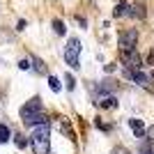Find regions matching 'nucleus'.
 I'll list each match as a JSON object with an SVG mask.
<instances>
[{"mask_svg": "<svg viewBox=\"0 0 154 154\" xmlns=\"http://www.w3.org/2000/svg\"><path fill=\"white\" fill-rule=\"evenodd\" d=\"M30 145L35 149V154H48V149H51V124L48 122L35 124L32 136H30Z\"/></svg>", "mask_w": 154, "mask_h": 154, "instance_id": "obj_1", "label": "nucleus"}, {"mask_svg": "<svg viewBox=\"0 0 154 154\" xmlns=\"http://www.w3.org/2000/svg\"><path fill=\"white\" fill-rule=\"evenodd\" d=\"M21 120H23V124H28V127H35V124L46 122L44 115H42V99H39V97L30 99V101L21 108Z\"/></svg>", "mask_w": 154, "mask_h": 154, "instance_id": "obj_2", "label": "nucleus"}, {"mask_svg": "<svg viewBox=\"0 0 154 154\" xmlns=\"http://www.w3.org/2000/svg\"><path fill=\"white\" fill-rule=\"evenodd\" d=\"M78 53H81V39L71 37L69 42H67V46H64V60H67V64L69 67H81L78 64Z\"/></svg>", "mask_w": 154, "mask_h": 154, "instance_id": "obj_3", "label": "nucleus"}, {"mask_svg": "<svg viewBox=\"0 0 154 154\" xmlns=\"http://www.w3.org/2000/svg\"><path fill=\"white\" fill-rule=\"evenodd\" d=\"M136 42H138V32H136V30H124L122 35H120V53L134 51Z\"/></svg>", "mask_w": 154, "mask_h": 154, "instance_id": "obj_4", "label": "nucleus"}, {"mask_svg": "<svg viewBox=\"0 0 154 154\" xmlns=\"http://www.w3.org/2000/svg\"><path fill=\"white\" fill-rule=\"evenodd\" d=\"M122 62H124V67L127 69H140L143 67V60H140V55H138V51H127V53H122Z\"/></svg>", "mask_w": 154, "mask_h": 154, "instance_id": "obj_5", "label": "nucleus"}, {"mask_svg": "<svg viewBox=\"0 0 154 154\" xmlns=\"http://www.w3.org/2000/svg\"><path fill=\"white\" fill-rule=\"evenodd\" d=\"M129 127H131V131L136 134V138H143V136H145V124H143V120L131 117V120H129Z\"/></svg>", "mask_w": 154, "mask_h": 154, "instance_id": "obj_6", "label": "nucleus"}, {"mask_svg": "<svg viewBox=\"0 0 154 154\" xmlns=\"http://www.w3.org/2000/svg\"><path fill=\"white\" fill-rule=\"evenodd\" d=\"M99 106H101V108H115L117 99H115V97H103L101 101H99Z\"/></svg>", "mask_w": 154, "mask_h": 154, "instance_id": "obj_7", "label": "nucleus"}, {"mask_svg": "<svg viewBox=\"0 0 154 154\" xmlns=\"http://www.w3.org/2000/svg\"><path fill=\"white\" fill-rule=\"evenodd\" d=\"M48 88H51L53 92H60V90H62V85H60V81L55 76H48Z\"/></svg>", "mask_w": 154, "mask_h": 154, "instance_id": "obj_8", "label": "nucleus"}, {"mask_svg": "<svg viewBox=\"0 0 154 154\" xmlns=\"http://www.w3.org/2000/svg\"><path fill=\"white\" fill-rule=\"evenodd\" d=\"M14 145H16V147H19V149H23V147H26V145H28V138H26V136H14Z\"/></svg>", "mask_w": 154, "mask_h": 154, "instance_id": "obj_9", "label": "nucleus"}, {"mask_svg": "<svg viewBox=\"0 0 154 154\" xmlns=\"http://www.w3.org/2000/svg\"><path fill=\"white\" fill-rule=\"evenodd\" d=\"M129 14H131V16H138V19H143V16H145V9H143V5H134Z\"/></svg>", "mask_w": 154, "mask_h": 154, "instance_id": "obj_10", "label": "nucleus"}, {"mask_svg": "<svg viewBox=\"0 0 154 154\" xmlns=\"http://www.w3.org/2000/svg\"><path fill=\"white\" fill-rule=\"evenodd\" d=\"M127 9H129V5L127 2H117V7H115V16H124V14H127Z\"/></svg>", "mask_w": 154, "mask_h": 154, "instance_id": "obj_11", "label": "nucleus"}, {"mask_svg": "<svg viewBox=\"0 0 154 154\" xmlns=\"http://www.w3.org/2000/svg\"><path fill=\"white\" fill-rule=\"evenodd\" d=\"M53 30L58 32V35H64V32H67V28H64V23H62L60 19H55V21H53Z\"/></svg>", "mask_w": 154, "mask_h": 154, "instance_id": "obj_12", "label": "nucleus"}, {"mask_svg": "<svg viewBox=\"0 0 154 154\" xmlns=\"http://www.w3.org/2000/svg\"><path fill=\"white\" fill-rule=\"evenodd\" d=\"M9 140V129L5 124H0V143H7Z\"/></svg>", "mask_w": 154, "mask_h": 154, "instance_id": "obj_13", "label": "nucleus"}, {"mask_svg": "<svg viewBox=\"0 0 154 154\" xmlns=\"http://www.w3.org/2000/svg\"><path fill=\"white\" fill-rule=\"evenodd\" d=\"M32 64H35V71H37V74H42V76H44V74H46V64L42 62V60H35V62H32Z\"/></svg>", "mask_w": 154, "mask_h": 154, "instance_id": "obj_14", "label": "nucleus"}, {"mask_svg": "<svg viewBox=\"0 0 154 154\" xmlns=\"http://www.w3.org/2000/svg\"><path fill=\"white\" fill-rule=\"evenodd\" d=\"M60 127H62V131L67 136H71V129H69V122H67V120H64V117H60Z\"/></svg>", "mask_w": 154, "mask_h": 154, "instance_id": "obj_15", "label": "nucleus"}, {"mask_svg": "<svg viewBox=\"0 0 154 154\" xmlns=\"http://www.w3.org/2000/svg\"><path fill=\"white\" fill-rule=\"evenodd\" d=\"M67 88H69V90H74V88H76V81H74L71 76H67Z\"/></svg>", "mask_w": 154, "mask_h": 154, "instance_id": "obj_16", "label": "nucleus"}, {"mask_svg": "<svg viewBox=\"0 0 154 154\" xmlns=\"http://www.w3.org/2000/svg\"><path fill=\"white\" fill-rule=\"evenodd\" d=\"M145 134H147V136H149V140L154 143V124H152V127H149V129H145Z\"/></svg>", "mask_w": 154, "mask_h": 154, "instance_id": "obj_17", "label": "nucleus"}, {"mask_svg": "<svg viewBox=\"0 0 154 154\" xmlns=\"http://www.w3.org/2000/svg\"><path fill=\"white\" fill-rule=\"evenodd\" d=\"M19 69H30V62H28V60H21V62H19Z\"/></svg>", "mask_w": 154, "mask_h": 154, "instance_id": "obj_18", "label": "nucleus"}, {"mask_svg": "<svg viewBox=\"0 0 154 154\" xmlns=\"http://www.w3.org/2000/svg\"><path fill=\"white\" fill-rule=\"evenodd\" d=\"M138 154H154V152H152V147L145 145V147H140V152H138Z\"/></svg>", "mask_w": 154, "mask_h": 154, "instance_id": "obj_19", "label": "nucleus"}, {"mask_svg": "<svg viewBox=\"0 0 154 154\" xmlns=\"http://www.w3.org/2000/svg\"><path fill=\"white\" fill-rule=\"evenodd\" d=\"M113 154H129V152L124 147H115V149H113Z\"/></svg>", "mask_w": 154, "mask_h": 154, "instance_id": "obj_20", "label": "nucleus"}, {"mask_svg": "<svg viewBox=\"0 0 154 154\" xmlns=\"http://www.w3.org/2000/svg\"><path fill=\"white\" fill-rule=\"evenodd\" d=\"M149 62H152V64H154V51H152V53H149Z\"/></svg>", "mask_w": 154, "mask_h": 154, "instance_id": "obj_21", "label": "nucleus"}, {"mask_svg": "<svg viewBox=\"0 0 154 154\" xmlns=\"http://www.w3.org/2000/svg\"><path fill=\"white\" fill-rule=\"evenodd\" d=\"M149 81H152V83H154V71H152V76H149Z\"/></svg>", "mask_w": 154, "mask_h": 154, "instance_id": "obj_22", "label": "nucleus"}]
</instances>
